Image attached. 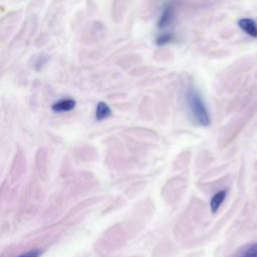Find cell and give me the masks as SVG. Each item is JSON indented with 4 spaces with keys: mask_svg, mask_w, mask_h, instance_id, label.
<instances>
[{
    "mask_svg": "<svg viewBox=\"0 0 257 257\" xmlns=\"http://www.w3.org/2000/svg\"><path fill=\"white\" fill-rule=\"evenodd\" d=\"M75 107V101L73 99H63L52 105L51 109L55 112H67L73 110Z\"/></svg>",
    "mask_w": 257,
    "mask_h": 257,
    "instance_id": "cell-3",
    "label": "cell"
},
{
    "mask_svg": "<svg viewBox=\"0 0 257 257\" xmlns=\"http://www.w3.org/2000/svg\"><path fill=\"white\" fill-rule=\"evenodd\" d=\"M241 257H257V243L252 244Z\"/></svg>",
    "mask_w": 257,
    "mask_h": 257,
    "instance_id": "cell-7",
    "label": "cell"
},
{
    "mask_svg": "<svg viewBox=\"0 0 257 257\" xmlns=\"http://www.w3.org/2000/svg\"><path fill=\"white\" fill-rule=\"evenodd\" d=\"M172 15H173L172 7H171V6L166 7V9L164 10V12H163V14L161 16L159 26L160 27H164V26L168 25L170 23V21H171V18H172Z\"/></svg>",
    "mask_w": 257,
    "mask_h": 257,
    "instance_id": "cell-6",
    "label": "cell"
},
{
    "mask_svg": "<svg viewBox=\"0 0 257 257\" xmlns=\"http://www.w3.org/2000/svg\"><path fill=\"white\" fill-rule=\"evenodd\" d=\"M226 191L225 190H222V191H219L217 192L211 199L210 201V208H211V211L212 213H216L219 208L221 207V205L223 204L224 200L226 198Z\"/></svg>",
    "mask_w": 257,
    "mask_h": 257,
    "instance_id": "cell-4",
    "label": "cell"
},
{
    "mask_svg": "<svg viewBox=\"0 0 257 257\" xmlns=\"http://www.w3.org/2000/svg\"><path fill=\"white\" fill-rule=\"evenodd\" d=\"M241 30L251 37H257V23L251 18H242L238 22Z\"/></svg>",
    "mask_w": 257,
    "mask_h": 257,
    "instance_id": "cell-2",
    "label": "cell"
},
{
    "mask_svg": "<svg viewBox=\"0 0 257 257\" xmlns=\"http://www.w3.org/2000/svg\"><path fill=\"white\" fill-rule=\"evenodd\" d=\"M41 252L42 251L39 249H34L19 255L18 257H39L41 255Z\"/></svg>",
    "mask_w": 257,
    "mask_h": 257,
    "instance_id": "cell-8",
    "label": "cell"
},
{
    "mask_svg": "<svg viewBox=\"0 0 257 257\" xmlns=\"http://www.w3.org/2000/svg\"><path fill=\"white\" fill-rule=\"evenodd\" d=\"M187 104L192 118L199 126L208 127L211 124L210 113L207 110V107L197 91L193 89L188 91Z\"/></svg>",
    "mask_w": 257,
    "mask_h": 257,
    "instance_id": "cell-1",
    "label": "cell"
},
{
    "mask_svg": "<svg viewBox=\"0 0 257 257\" xmlns=\"http://www.w3.org/2000/svg\"><path fill=\"white\" fill-rule=\"evenodd\" d=\"M111 115V110L110 109V107L104 103V102H100L97 106V110H96V119L98 121H103L107 118H109Z\"/></svg>",
    "mask_w": 257,
    "mask_h": 257,
    "instance_id": "cell-5",
    "label": "cell"
}]
</instances>
